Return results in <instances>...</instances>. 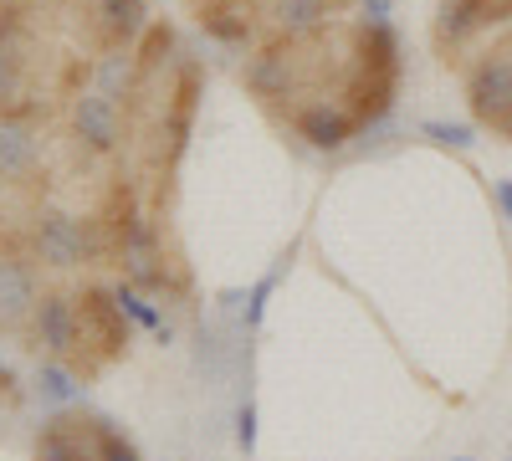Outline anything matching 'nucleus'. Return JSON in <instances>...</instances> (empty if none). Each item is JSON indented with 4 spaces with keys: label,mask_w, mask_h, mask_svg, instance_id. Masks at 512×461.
Listing matches in <instances>:
<instances>
[{
    "label": "nucleus",
    "mask_w": 512,
    "mask_h": 461,
    "mask_svg": "<svg viewBox=\"0 0 512 461\" xmlns=\"http://www.w3.org/2000/svg\"><path fill=\"white\" fill-rule=\"evenodd\" d=\"M466 98H472V113L492 129L507 134L512 123V47H487L472 72H466Z\"/></svg>",
    "instance_id": "f257e3e1"
},
{
    "label": "nucleus",
    "mask_w": 512,
    "mask_h": 461,
    "mask_svg": "<svg viewBox=\"0 0 512 461\" xmlns=\"http://www.w3.org/2000/svg\"><path fill=\"white\" fill-rule=\"evenodd\" d=\"M36 461H98V415H57L36 441Z\"/></svg>",
    "instance_id": "f03ea898"
},
{
    "label": "nucleus",
    "mask_w": 512,
    "mask_h": 461,
    "mask_svg": "<svg viewBox=\"0 0 512 461\" xmlns=\"http://www.w3.org/2000/svg\"><path fill=\"white\" fill-rule=\"evenodd\" d=\"M36 400H47L57 410L77 405L82 400V374L72 364H62V359H47V364L36 369Z\"/></svg>",
    "instance_id": "7ed1b4c3"
},
{
    "label": "nucleus",
    "mask_w": 512,
    "mask_h": 461,
    "mask_svg": "<svg viewBox=\"0 0 512 461\" xmlns=\"http://www.w3.org/2000/svg\"><path fill=\"white\" fill-rule=\"evenodd\" d=\"M98 461H139L134 441H128L113 421H103V415H98Z\"/></svg>",
    "instance_id": "20e7f679"
},
{
    "label": "nucleus",
    "mask_w": 512,
    "mask_h": 461,
    "mask_svg": "<svg viewBox=\"0 0 512 461\" xmlns=\"http://www.w3.org/2000/svg\"><path fill=\"white\" fill-rule=\"evenodd\" d=\"M118 303H123L128 313H134V318H139L144 328H154V333H159V339H169V328H164V318H159V308H149V303L139 298V292H134V287H118Z\"/></svg>",
    "instance_id": "39448f33"
},
{
    "label": "nucleus",
    "mask_w": 512,
    "mask_h": 461,
    "mask_svg": "<svg viewBox=\"0 0 512 461\" xmlns=\"http://www.w3.org/2000/svg\"><path fill=\"white\" fill-rule=\"evenodd\" d=\"M425 134H431L436 144H451V149H472L477 134L466 129V123H425Z\"/></svg>",
    "instance_id": "423d86ee"
},
{
    "label": "nucleus",
    "mask_w": 512,
    "mask_h": 461,
    "mask_svg": "<svg viewBox=\"0 0 512 461\" xmlns=\"http://www.w3.org/2000/svg\"><path fill=\"white\" fill-rule=\"evenodd\" d=\"M272 287H277V272H267L262 282L251 287V303H246V328H256V323H262V313H267V298H272Z\"/></svg>",
    "instance_id": "0eeeda50"
},
{
    "label": "nucleus",
    "mask_w": 512,
    "mask_h": 461,
    "mask_svg": "<svg viewBox=\"0 0 512 461\" xmlns=\"http://www.w3.org/2000/svg\"><path fill=\"white\" fill-rule=\"evenodd\" d=\"M236 446H241L246 456L256 451V405H251V400L236 410Z\"/></svg>",
    "instance_id": "6e6552de"
},
{
    "label": "nucleus",
    "mask_w": 512,
    "mask_h": 461,
    "mask_svg": "<svg viewBox=\"0 0 512 461\" xmlns=\"http://www.w3.org/2000/svg\"><path fill=\"white\" fill-rule=\"evenodd\" d=\"M492 195H497V205H502L507 221H512V180H497V185H492Z\"/></svg>",
    "instance_id": "1a4fd4ad"
},
{
    "label": "nucleus",
    "mask_w": 512,
    "mask_h": 461,
    "mask_svg": "<svg viewBox=\"0 0 512 461\" xmlns=\"http://www.w3.org/2000/svg\"><path fill=\"white\" fill-rule=\"evenodd\" d=\"M451 461H472V456H451Z\"/></svg>",
    "instance_id": "9d476101"
}]
</instances>
